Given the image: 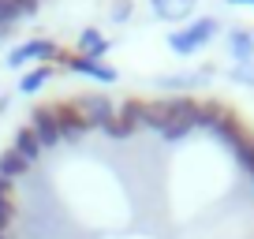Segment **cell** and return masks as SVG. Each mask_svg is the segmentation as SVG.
Here are the masks:
<instances>
[{"mask_svg": "<svg viewBox=\"0 0 254 239\" xmlns=\"http://www.w3.org/2000/svg\"><path fill=\"white\" fill-rule=\"evenodd\" d=\"M30 60H60V45L49 38H34V41H23L8 53V67H23Z\"/></svg>", "mask_w": 254, "mask_h": 239, "instance_id": "3", "label": "cell"}, {"mask_svg": "<svg viewBox=\"0 0 254 239\" xmlns=\"http://www.w3.org/2000/svg\"><path fill=\"white\" fill-rule=\"evenodd\" d=\"M221 30V26H217V19H194V23L190 26H183V30H172L168 34V49H172V53H180V56H190L194 53V49H202L206 45L209 38H213V34Z\"/></svg>", "mask_w": 254, "mask_h": 239, "instance_id": "1", "label": "cell"}, {"mask_svg": "<svg viewBox=\"0 0 254 239\" xmlns=\"http://www.w3.org/2000/svg\"><path fill=\"white\" fill-rule=\"evenodd\" d=\"M105 53H109V38H105L101 30H94V26H86V30L79 34V56H90V60H101Z\"/></svg>", "mask_w": 254, "mask_h": 239, "instance_id": "9", "label": "cell"}, {"mask_svg": "<svg viewBox=\"0 0 254 239\" xmlns=\"http://www.w3.org/2000/svg\"><path fill=\"white\" fill-rule=\"evenodd\" d=\"M75 109H79V116H82V123L86 127H105L116 112H112V101L105 94H82V97H75Z\"/></svg>", "mask_w": 254, "mask_h": 239, "instance_id": "4", "label": "cell"}, {"mask_svg": "<svg viewBox=\"0 0 254 239\" xmlns=\"http://www.w3.org/2000/svg\"><path fill=\"white\" fill-rule=\"evenodd\" d=\"M49 109H53V120H56V131H60V142L64 138H67V142H71V138H82L86 135V123H82V116H79V109H75L71 101H56V105H49Z\"/></svg>", "mask_w": 254, "mask_h": 239, "instance_id": "5", "label": "cell"}, {"mask_svg": "<svg viewBox=\"0 0 254 239\" xmlns=\"http://www.w3.org/2000/svg\"><path fill=\"white\" fill-rule=\"evenodd\" d=\"M38 11V0H0V26H11L15 19L34 15Z\"/></svg>", "mask_w": 254, "mask_h": 239, "instance_id": "11", "label": "cell"}, {"mask_svg": "<svg viewBox=\"0 0 254 239\" xmlns=\"http://www.w3.org/2000/svg\"><path fill=\"white\" fill-rule=\"evenodd\" d=\"M127 15H131V0H116V8H112V19L120 23V19H127Z\"/></svg>", "mask_w": 254, "mask_h": 239, "instance_id": "20", "label": "cell"}, {"mask_svg": "<svg viewBox=\"0 0 254 239\" xmlns=\"http://www.w3.org/2000/svg\"><path fill=\"white\" fill-rule=\"evenodd\" d=\"M172 123V97H157V101H146V127L165 131Z\"/></svg>", "mask_w": 254, "mask_h": 239, "instance_id": "10", "label": "cell"}, {"mask_svg": "<svg viewBox=\"0 0 254 239\" xmlns=\"http://www.w3.org/2000/svg\"><path fill=\"white\" fill-rule=\"evenodd\" d=\"M11 217H15V202H11V179H4V176H0V236H4V228L11 224Z\"/></svg>", "mask_w": 254, "mask_h": 239, "instance_id": "16", "label": "cell"}, {"mask_svg": "<svg viewBox=\"0 0 254 239\" xmlns=\"http://www.w3.org/2000/svg\"><path fill=\"white\" fill-rule=\"evenodd\" d=\"M105 131H109L112 138H131V135H135V127H131L127 120H120V116H112L109 123H105Z\"/></svg>", "mask_w": 254, "mask_h": 239, "instance_id": "18", "label": "cell"}, {"mask_svg": "<svg viewBox=\"0 0 254 239\" xmlns=\"http://www.w3.org/2000/svg\"><path fill=\"white\" fill-rule=\"evenodd\" d=\"M15 153H23V161H38V153H41V142L34 138V131L30 127H23V131H15V146H11Z\"/></svg>", "mask_w": 254, "mask_h": 239, "instance_id": "15", "label": "cell"}, {"mask_svg": "<svg viewBox=\"0 0 254 239\" xmlns=\"http://www.w3.org/2000/svg\"><path fill=\"white\" fill-rule=\"evenodd\" d=\"M60 64L67 67V71L90 75V79H97V82H116V67L101 64V60H90V56H67V53H60Z\"/></svg>", "mask_w": 254, "mask_h": 239, "instance_id": "6", "label": "cell"}, {"mask_svg": "<svg viewBox=\"0 0 254 239\" xmlns=\"http://www.w3.org/2000/svg\"><path fill=\"white\" fill-rule=\"evenodd\" d=\"M26 168H30V161H23V153H15V150L0 153V176H4V179H19Z\"/></svg>", "mask_w": 254, "mask_h": 239, "instance_id": "13", "label": "cell"}, {"mask_svg": "<svg viewBox=\"0 0 254 239\" xmlns=\"http://www.w3.org/2000/svg\"><path fill=\"white\" fill-rule=\"evenodd\" d=\"M228 49H232V56H236L239 64H254V34L251 30L236 26V30L228 34Z\"/></svg>", "mask_w": 254, "mask_h": 239, "instance_id": "8", "label": "cell"}, {"mask_svg": "<svg viewBox=\"0 0 254 239\" xmlns=\"http://www.w3.org/2000/svg\"><path fill=\"white\" fill-rule=\"evenodd\" d=\"M120 120H127V123H131V127H146V101H138V97H131V101L124 105V109H120Z\"/></svg>", "mask_w": 254, "mask_h": 239, "instance_id": "17", "label": "cell"}, {"mask_svg": "<svg viewBox=\"0 0 254 239\" xmlns=\"http://www.w3.org/2000/svg\"><path fill=\"white\" fill-rule=\"evenodd\" d=\"M236 157H239V165H243L247 172H251V179H254V138H247V142L239 146V150H236Z\"/></svg>", "mask_w": 254, "mask_h": 239, "instance_id": "19", "label": "cell"}, {"mask_svg": "<svg viewBox=\"0 0 254 239\" xmlns=\"http://www.w3.org/2000/svg\"><path fill=\"white\" fill-rule=\"evenodd\" d=\"M190 127H198V101H194V97H172V123H168L161 135H165L168 142H176V138H183Z\"/></svg>", "mask_w": 254, "mask_h": 239, "instance_id": "2", "label": "cell"}, {"mask_svg": "<svg viewBox=\"0 0 254 239\" xmlns=\"http://www.w3.org/2000/svg\"><path fill=\"white\" fill-rule=\"evenodd\" d=\"M53 79V64H41V67H34V71H26L23 75V82H19V94H38L45 82Z\"/></svg>", "mask_w": 254, "mask_h": 239, "instance_id": "14", "label": "cell"}, {"mask_svg": "<svg viewBox=\"0 0 254 239\" xmlns=\"http://www.w3.org/2000/svg\"><path fill=\"white\" fill-rule=\"evenodd\" d=\"M150 4H153V15L157 19H172V23L194 11V0H150Z\"/></svg>", "mask_w": 254, "mask_h": 239, "instance_id": "12", "label": "cell"}, {"mask_svg": "<svg viewBox=\"0 0 254 239\" xmlns=\"http://www.w3.org/2000/svg\"><path fill=\"white\" fill-rule=\"evenodd\" d=\"M0 239H4V236H0Z\"/></svg>", "mask_w": 254, "mask_h": 239, "instance_id": "22", "label": "cell"}, {"mask_svg": "<svg viewBox=\"0 0 254 239\" xmlns=\"http://www.w3.org/2000/svg\"><path fill=\"white\" fill-rule=\"evenodd\" d=\"M228 4H254V0H228Z\"/></svg>", "mask_w": 254, "mask_h": 239, "instance_id": "21", "label": "cell"}, {"mask_svg": "<svg viewBox=\"0 0 254 239\" xmlns=\"http://www.w3.org/2000/svg\"><path fill=\"white\" fill-rule=\"evenodd\" d=\"M30 131H34V138L41 142V150L60 142V131H56V120H53V109H49V105H38V109H34Z\"/></svg>", "mask_w": 254, "mask_h": 239, "instance_id": "7", "label": "cell"}]
</instances>
